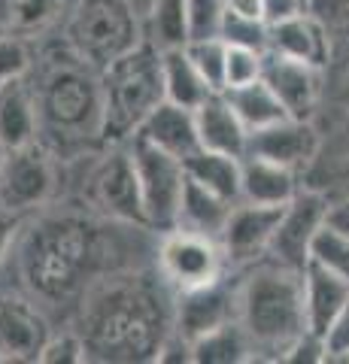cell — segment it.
<instances>
[{"mask_svg": "<svg viewBox=\"0 0 349 364\" xmlns=\"http://www.w3.org/2000/svg\"><path fill=\"white\" fill-rule=\"evenodd\" d=\"M67 0H9L13 25L18 33H40L58 21Z\"/></svg>", "mask_w": 349, "mask_h": 364, "instance_id": "1f68e13d", "label": "cell"}, {"mask_svg": "<svg viewBox=\"0 0 349 364\" xmlns=\"http://www.w3.org/2000/svg\"><path fill=\"white\" fill-rule=\"evenodd\" d=\"M237 322L252 352H267L274 361L307 331L304 313V270H291L267 258L237 289Z\"/></svg>", "mask_w": 349, "mask_h": 364, "instance_id": "3957f363", "label": "cell"}, {"mask_svg": "<svg viewBox=\"0 0 349 364\" xmlns=\"http://www.w3.org/2000/svg\"><path fill=\"white\" fill-rule=\"evenodd\" d=\"M52 337L49 322L31 301L18 294H0V355L4 361H40Z\"/></svg>", "mask_w": 349, "mask_h": 364, "instance_id": "5bb4252c", "label": "cell"}, {"mask_svg": "<svg viewBox=\"0 0 349 364\" xmlns=\"http://www.w3.org/2000/svg\"><path fill=\"white\" fill-rule=\"evenodd\" d=\"M310 261H319L322 267H328L337 277L349 279V237L331 225H322L316 237H313Z\"/></svg>", "mask_w": 349, "mask_h": 364, "instance_id": "4dcf8cb0", "label": "cell"}, {"mask_svg": "<svg viewBox=\"0 0 349 364\" xmlns=\"http://www.w3.org/2000/svg\"><path fill=\"white\" fill-rule=\"evenodd\" d=\"M216 37H222L228 46H246V49L267 52L270 49V21L234 13V9H225Z\"/></svg>", "mask_w": 349, "mask_h": 364, "instance_id": "f1b7e54d", "label": "cell"}, {"mask_svg": "<svg viewBox=\"0 0 349 364\" xmlns=\"http://www.w3.org/2000/svg\"><path fill=\"white\" fill-rule=\"evenodd\" d=\"M128 149L137 167L140 179V195H143V210L146 222L155 231H173L179 225V203H183V188H186V164L179 158L167 155L159 146L146 143L143 136H131Z\"/></svg>", "mask_w": 349, "mask_h": 364, "instance_id": "52a82bcc", "label": "cell"}, {"mask_svg": "<svg viewBox=\"0 0 349 364\" xmlns=\"http://www.w3.org/2000/svg\"><path fill=\"white\" fill-rule=\"evenodd\" d=\"M234 203L219 195H213L200 182H195L186 173V188H183V203H179V225L186 231H198L207 237H219L225 222H228Z\"/></svg>", "mask_w": 349, "mask_h": 364, "instance_id": "d4e9b609", "label": "cell"}, {"mask_svg": "<svg viewBox=\"0 0 349 364\" xmlns=\"http://www.w3.org/2000/svg\"><path fill=\"white\" fill-rule=\"evenodd\" d=\"M134 136H143L146 143L159 146V149L179 158V161H186L188 155H195L200 149L195 109L171 104V100H161V104L149 112V119L140 124V131Z\"/></svg>", "mask_w": 349, "mask_h": 364, "instance_id": "d6986e66", "label": "cell"}, {"mask_svg": "<svg viewBox=\"0 0 349 364\" xmlns=\"http://www.w3.org/2000/svg\"><path fill=\"white\" fill-rule=\"evenodd\" d=\"M43 364H82L88 361V349L80 331H64L61 337H49L40 352Z\"/></svg>", "mask_w": 349, "mask_h": 364, "instance_id": "e575fe53", "label": "cell"}, {"mask_svg": "<svg viewBox=\"0 0 349 364\" xmlns=\"http://www.w3.org/2000/svg\"><path fill=\"white\" fill-rule=\"evenodd\" d=\"M0 143L9 152L40 143L37 97H33V88L25 85V79L0 88Z\"/></svg>", "mask_w": 349, "mask_h": 364, "instance_id": "44dd1931", "label": "cell"}, {"mask_svg": "<svg viewBox=\"0 0 349 364\" xmlns=\"http://www.w3.org/2000/svg\"><path fill=\"white\" fill-rule=\"evenodd\" d=\"M195 119H198L200 149L246 158V152H249V128H246L240 116L234 112L231 100L225 97V91L210 95L204 104L195 109Z\"/></svg>", "mask_w": 349, "mask_h": 364, "instance_id": "ac0fdd59", "label": "cell"}, {"mask_svg": "<svg viewBox=\"0 0 349 364\" xmlns=\"http://www.w3.org/2000/svg\"><path fill=\"white\" fill-rule=\"evenodd\" d=\"M228 264L231 261L219 237L186 231V228L164 231V240L159 246V277H164L173 291H191L219 282Z\"/></svg>", "mask_w": 349, "mask_h": 364, "instance_id": "ba28073f", "label": "cell"}, {"mask_svg": "<svg viewBox=\"0 0 349 364\" xmlns=\"http://www.w3.org/2000/svg\"><path fill=\"white\" fill-rule=\"evenodd\" d=\"M186 173L200 182L204 188H210L213 195H219L225 200L237 203L240 200V186H243V158L225 155V152H210L198 149L195 155L186 158Z\"/></svg>", "mask_w": 349, "mask_h": 364, "instance_id": "cb8c5ba5", "label": "cell"}, {"mask_svg": "<svg viewBox=\"0 0 349 364\" xmlns=\"http://www.w3.org/2000/svg\"><path fill=\"white\" fill-rule=\"evenodd\" d=\"M286 364H322L328 361V346H325V337L322 334H313V331H304L295 343H291L283 358Z\"/></svg>", "mask_w": 349, "mask_h": 364, "instance_id": "8d00e7d4", "label": "cell"}, {"mask_svg": "<svg viewBox=\"0 0 349 364\" xmlns=\"http://www.w3.org/2000/svg\"><path fill=\"white\" fill-rule=\"evenodd\" d=\"M97 228L73 219H49L33 228L21 252L28 286L49 301H64L95 279L100 264Z\"/></svg>", "mask_w": 349, "mask_h": 364, "instance_id": "277c9868", "label": "cell"}, {"mask_svg": "<svg viewBox=\"0 0 349 364\" xmlns=\"http://www.w3.org/2000/svg\"><path fill=\"white\" fill-rule=\"evenodd\" d=\"M228 9L243 13V16H252V18H264V4L262 0H228Z\"/></svg>", "mask_w": 349, "mask_h": 364, "instance_id": "b9f144b4", "label": "cell"}, {"mask_svg": "<svg viewBox=\"0 0 349 364\" xmlns=\"http://www.w3.org/2000/svg\"><path fill=\"white\" fill-rule=\"evenodd\" d=\"M319 152V136L313 131L310 119H283L276 124H267L262 131L249 134V152L246 155H258L267 161H276L283 167L298 170L307 167Z\"/></svg>", "mask_w": 349, "mask_h": 364, "instance_id": "9a60e30c", "label": "cell"}, {"mask_svg": "<svg viewBox=\"0 0 349 364\" xmlns=\"http://www.w3.org/2000/svg\"><path fill=\"white\" fill-rule=\"evenodd\" d=\"M264 55L258 49H246V46H228V58H225V91L249 85L264 73Z\"/></svg>", "mask_w": 349, "mask_h": 364, "instance_id": "d6a6232c", "label": "cell"}, {"mask_svg": "<svg viewBox=\"0 0 349 364\" xmlns=\"http://www.w3.org/2000/svg\"><path fill=\"white\" fill-rule=\"evenodd\" d=\"M104 91V146H125L149 112L164 100L161 49L143 40L137 49L100 70Z\"/></svg>", "mask_w": 349, "mask_h": 364, "instance_id": "5b68a950", "label": "cell"}, {"mask_svg": "<svg viewBox=\"0 0 349 364\" xmlns=\"http://www.w3.org/2000/svg\"><path fill=\"white\" fill-rule=\"evenodd\" d=\"M0 361H4V355H0Z\"/></svg>", "mask_w": 349, "mask_h": 364, "instance_id": "f6af8a7d", "label": "cell"}, {"mask_svg": "<svg viewBox=\"0 0 349 364\" xmlns=\"http://www.w3.org/2000/svg\"><path fill=\"white\" fill-rule=\"evenodd\" d=\"M264 4V18L274 25V21H283L289 16H295V13H304V6L301 0H262Z\"/></svg>", "mask_w": 349, "mask_h": 364, "instance_id": "ab89813d", "label": "cell"}, {"mask_svg": "<svg viewBox=\"0 0 349 364\" xmlns=\"http://www.w3.org/2000/svg\"><path fill=\"white\" fill-rule=\"evenodd\" d=\"M325 346H328V361H349V306L325 334Z\"/></svg>", "mask_w": 349, "mask_h": 364, "instance_id": "74e56055", "label": "cell"}, {"mask_svg": "<svg viewBox=\"0 0 349 364\" xmlns=\"http://www.w3.org/2000/svg\"><path fill=\"white\" fill-rule=\"evenodd\" d=\"M146 273H109L85 291L80 334L88 358L97 361H155L173 331V304Z\"/></svg>", "mask_w": 349, "mask_h": 364, "instance_id": "6da1fadb", "label": "cell"}, {"mask_svg": "<svg viewBox=\"0 0 349 364\" xmlns=\"http://www.w3.org/2000/svg\"><path fill=\"white\" fill-rule=\"evenodd\" d=\"M295 195H298V173L291 167H283L258 155L243 158L240 200L264 203V207H286Z\"/></svg>", "mask_w": 349, "mask_h": 364, "instance_id": "7402d4cb", "label": "cell"}, {"mask_svg": "<svg viewBox=\"0 0 349 364\" xmlns=\"http://www.w3.org/2000/svg\"><path fill=\"white\" fill-rule=\"evenodd\" d=\"M228 322H237V291L225 286V277L210 286L176 291L173 328L186 340H198Z\"/></svg>", "mask_w": 349, "mask_h": 364, "instance_id": "4fadbf2b", "label": "cell"}, {"mask_svg": "<svg viewBox=\"0 0 349 364\" xmlns=\"http://www.w3.org/2000/svg\"><path fill=\"white\" fill-rule=\"evenodd\" d=\"M325 225H331V228H337L340 234H346V237H349V200L337 203V207H328V215H325Z\"/></svg>", "mask_w": 349, "mask_h": 364, "instance_id": "60d3db41", "label": "cell"}, {"mask_svg": "<svg viewBox=\"0 0 349 364\" xmlns=\"http://www.w3.org/2000/svg\"><path fill=\"white\" fill-rule=\"evenodd\" d=\"M279 215H283V207H264V203H249V200L234 203L228 222H225L219 234V243L231 264H246V261L267 255Z\"/></svg>", "mask_w": 349, "mask_h": 364, "instance_id": "7c38bea8", "label": "cell"}, {"mask_svg": "<svg viewBox=\"0 0 349 364\" xmlns=\"http://www.w3.org/2000/svg\"><path fill=\"white\" fill-rule=\"evenodd\" d=\"M6 155H9V149L4 143H0V170H4V161H6Z\"/></svg>", "mask_w": 349, "mask_h": 364, "instance_id": "7bdbcfd3", "label": "cell"}, {"mask_svg": "<svg viewBox=\"0 0 349 364\" xmlns=\"http://www.w3.org/2000/svg\"><path fill=\"white\" fill-rule=\"evenodd\" d=\"M55 188V155L43 143L6 155L0 170V210L25 213L43 207Z\"/></svg>", "mask_w": 349, "mask_h": 364, "instance_id": "30bf717a", "label": "cell"}, {"mask_svg": "<svg viewBox=\"0 0 349 364\" xmlns=\"http://www.w3.org/2000/svg\"><path fill=\"white\" fill-rule=\"evenodd\" d=\"M225 97L231 100L234 112L240 116V122L252 131H262L267 124H276L289 119L286 107L279 104V97L274 95V88H270L264 79H255L249 85H237V88H228L225 91Z\"/></svg>", "mask_w": 349, "mask_h": 364, "instance_id": "484cf974", "label": "cell"}, {"mask_svg": "<svg viewBox=\"0 0 349 364\" xmlns=\"http://www.w3.org/2000/svg\"><path fill=\"white\" fill-rule=\"evenodd\" d=\"M225 9H228V0H188L191 40L195 37H216Z\"/></svg>", "mask_w": 349, "mask_h": 364, "instance_id": "d590c367", "label": "cell"}, {"mask_svg": "<svg viewBox=\"0 0 349 364\" xmlns=\"http://www.w3.org/2000/svg\"><path fill=\"white\" fill-rule=\"evenodd\" d=\"M40 143L61 158L104 146V91L100 73L64 46V58L52 61L37 88Z\"/></svg>", "mask_w": 349, "mask_h": 364, "instance_id": "7a4b0ae2", "label": "cell"}, {"mask_svg": "<svg viewBox=\"0 0 349 364\" xmlns=\"http://www.w3.org/2000/svg\"><path fill=\"white\" fill-rule=\"evenodd\" d=\"M161 76H164V100L188 109H198L210 95H216L207 79L200 76L195 61L188 58L186 46L176 49H161Z\"/></svg>", "mask_w": 349, "mask_h": 364, "instance_id": "603a6c76", "label": "cell"}, {"mask_svg": "<svg viewBox=\"0 0 349 364\" xmlns=\"http://www.w3.org/2000/svg\"><path fill=\"white\" fill-rule=\"evenodd\" d=\"M143 40L131 0H76L64 25V46L97 73L137 49Z\"/></svg>", "mask_w": 349, "mask_h": 364, "instance_id": "8992f818", "label": "cell"}, {"mask_svg": "<svg viewBox=\"0 0 349 364\" xmlns=\"http://www.w3.org/2000/svg\"><path fill=\"white\" fill-rule=\"evenodd\" d=\"M346 306H349V279L337 277L334 270L322 267L319 261H307V267H304V313H307V331L325 337Z\"/></svg>", "mask_w": 349, "mask_h": 364, "instance_id": "e0dca14e", "label": "cell"}, {"mask_svg": "<svg viewBox=\"0 0 349 364\" xmlns=\"http://www.w3.org/2000/svg\"><path fill=\"white\" fill-rule=\"evenodd\" d=\"M191 358H195V364H240L255 358V352L243 325L228 322L216 331L191 340Z\"/></svg>", "mask_w": 349, "mask_h": 364, "instance_id": "4316f807", "label": "cell"}, {"mask_svg": "<svg viewBox=\"0 0 349 364\" xmlns=\"http://www.w3.org/2000/svg\"><path fill=\"white\" fill-rule=\"evenodd\" d=\"M188 58L195 61L200 76L207 79L213 91H225V58H228V43L222 37H195L186 43Z\"/></svg>", "mask_w": 349, "mask_h": 364, "instance_id": "f546056e", "label": "cell"}, {"mask_svg": "<svg viewBox=\"0 0 349 364\" xmlns=\"http://www.w3.org/2000/svg\"><path fill=\"white\" fill-rule=\"evenodd\" d=\"M159 49H176L191 40L188 0H152L149 9V37Z\"/></svg>", "mask_w": 349, "mask_h": 364, "instance_id": "83f0119b", "label": "cell"}, {"mask_svg": "<svg viewBox=\"0 0 349 364\" xmlns=\"http://www.w3.org/2000/svg\"><path fill=\"white\" fill-rule=\"evenodd\" d=\"M31 70V49L18 33H0V88L25 79Z\"/></svg>", "mask_w": 349, "mask_h": 364, "instance_id": "836d02e7", "label": "cell"}, {"mask_svg": "<svg viewBox=\"0 0 349 364\" xmlns=\"http://www.w3.org/2000/svg\"><path fill=\"white\" fill-rule=\"evenodd\" d=\"M301 4H304V6H307V9H310V4H313V0H301Z\"/></svg>", "mask_w": 349, "mask_h": 364, "instance_id": "ee69618b", "label": "cell"}, {"mask_svg": "<svg viewBox=\"0 0 349 364\" xmlns=\"http://www.w3.org/2000/svg\"><path fill=\"white\" fill-rule=\"evenodd\" d=\"M316 70L319 67H310L304 61L286 58V55L267 52L262 79L274 88V95L279 97V104L286 107L291 119H310L313 107H316V95H319Z\"/></svg>", "mask_w": 349, "mask_h": 364, "instance_id": "2e32d148", "label": "cell"}, {"mask_svg": "<svg viewBox=\"0 0 349 364\" xmlns=\"http://www.w3.org/2000/svg\"><path fill=\"white\" fill-rule=\"evenodd\" d=\"M267 52L286 55V58L304 61L310 67H322L328 61L331 46H328L325 28L304 9V13H295V16L270 25V49Z\"/></svg>", "mask_w": 349, "mask_h": 364, "instance_id": "ffe728a7", "label": "cell"}, {"mask_svg": "<svg viewBox=\"0 0 349 364\" xmlns=\"http://www.w3.org/2000/svg\"><path fill=\"white\" fill-rule=\"evenodd\" d=\"M16 237H18V213L0 210V264H4L9 249H13Z\"/></svg>", "mask_w": 349, "mask_h": 364, "instance_id": "f35d334b", "label": "cell"}, {"mask_svg": "<svg viewBox=\"0 0 349 364\" xmlns=\"http://www.w3.org/2000/svg\"><path fill=\"white\" fill-rule=\"evenodd\" d=\"M88 198L109 219L134 225V228H149L146 210H143L137 167H134L128 143L112 146L100 158V164L92 170V179H88Z\"/></svg>", "mask_w": 349, "mask_h": 364, "instance_id": "9c48e42d", "label": "cell"}, {"mask_svg": "<svg viewBox=\"0 0 349 364\" xmlns=\"http://www.w3.org/2000/svg\"><path fill=\"white\" fill-rule=\"evenodd\" d=\"M325 215H328V203H325L322 195H316V191H304L301 195L298 191L283 207L267 258H274L291 270H304L310 261L313 237L325 225Z\"/></svg>", "mask_w": 349, "mask_h": 364, "instance_id": "8fae6325", "label": "cell"}]
</instances>
